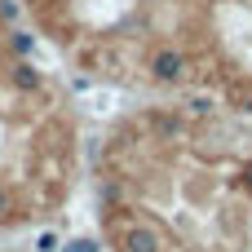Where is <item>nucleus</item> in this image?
Returning a JSON list of instances; mask_svg holds the SVG:
<instances>
[{"instance_id":"nucleus-3","label":"nucleus","mask_w":252,"mask_h":252,"mask_svg":"<svg viewBox=\"0 0 252 252\" xmlns=\"http://www.w3.org/2000/svg\"><path fill=\"white\" fill-rule=\"evenodd\" d=\"M199 0H18L53 58L89 84L173 97L190 89Z\"/></svg>"},{"instance_id":"nucleus-1","label":"nucleus","mask_w":252,"mask_h":252,"mask_svg":"<svg viewBox=\"0 0 252 252\" xmlns=\"http://www.w3.org/2000/svg\"><path fill=\"white\" fill-rule=\"evenodd\" d=\"M111 252H252V120L217 97H151L84 146Z\"/></svg>"},{"instance_id":"nucleus-4","label":"nucleus","mask_w":252,"mask_h":252,"mask_svg":"<svg viewBox=\"0 0 252 252\" xmlns=\"http://www.w3.org/2000/svg\"><path fill=\"white\" fill-rule=\"evenodd\" d=\"M190 89L252 120V0H199L190 22Z\"/></svg>"},{"instance_id":"nucleus-2","label":"nucleus","mask_w":252,"mask_h":252,"mask_svg":"<svg viewBox=\"0 0 252 252\" xmlns=\"http://www.w3.org/2000/svg\"><path fill=\"white\" fill-rule=\"evenodd\" d=\"M84 111L31 58L13 0H0V230L53 221L84 177Z\"/></svg>"}]
</instances>
